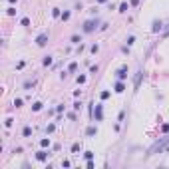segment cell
<instances>
[{"instance_id":"3","label":"cell","mask_w":169,"mask_h":169,"mask_svg":"<svg viewBox=\"0 0 169 169\" xmlns=\"http://www.w3.org/2000/svg\"><path fill=\"white\" fill-rule=\"evenodd\" d=\"M92 117H96V121H101V119H104V108H101V104L96 106V111H93Z\"/></svg>"},{"instance_id":"19","label":"cell","mask_w":169,"mask_h":169,"mask_svg":"<svg viewBox=\"0 0 169 169\" xmlns=\"http://www.w3.org/2000/svg\"><path fill=\"white\" fill-rule=\"evenodd\" d=\"M60 18H62V20H64V22H66V20H70V12H64V14H62Z\"/></svg>"},{"instance_id":"8","label":"cell","mask_w":169,"mask_h":169,"mask_svg":"<svg viewBox=\"0 0 169 169\" xmlns=\"http://www.w3.org/2000/svg\"><path fill=\"white\" fill-rule=\"evenodd\" d=\"M161 26H163L161 20H155V22H153V32H159V30H161Z\"/></svg>"},{"instance_id":"26","label":"cell","mask_w":169,"mask_h":169,"mask_svg":"<svg viewBox=\"0 0 169 169\" xmlns=\"http://www.w3.org/2000/svg\"><path fill=\"white\" fill-rule=\"evenodd\" d=\"M16 14V8H8V16H14Z\"/></svg>"},{"instance_id":"9","label":"cell","mask_w":169,"mask_h":169,"mask_svg":"<svg viewBox=\"0 0 169 169\" xmlns=\"http://www.w3.org/2000/svg\"><path fill=\"white\" fill-rule=\"evenodd\" d=\"M22 135H24V137H30V135H32V127H28V125H26V127H24V131H22Z\"/></svg>"},{"instance_id":"21","label":"cell","mask_w":169,"mask_h":169,"mask_svg":"<svg viewBox=\"0 0 169 169\" xmlns=\"http://www.w3.org/2000/svg\"><path fill=\"white\" fill-rule=\"evenodd\" d=\"M78 84H86V76H78Z\"/></svg>"},{"instance_id":"23","label":"cell","mask_w":169,"mask_h":169,"mask_svg":"<svg viewBox=\"0 0 169 169\" xmlns=\"http://www.w3.org/2000/svg\"><path fill=\"white\" fill-rule=\"evenodd\" d=\"M84 157H86V159H92V157H93V153H92V151H86V153H84Z\"/></svg>"},{"instance_id":"27","label":"cell","mask_w":169,"mask_h":169,"mask_svg":"<svg viewBox=\"0 0 169 169\" xmlns=\"http://www.w3.org/2000/svg\"><path fill=\"white\" fill-rule=\"evenodd\" d=\"M80 108H82V101H76V104H74V109H76V111H78V109H80Z\"/></svg>"},{"instance_id":"20","label":"cell","mask_w":169,"mask_h":169,"mask_svg":"<svg viewBox=\"0 0 169 169\" xmlns=\"http://www.w3.org/2000/svg\"><path fill=\"white\" fill-rule=\"evenodd\" d=\"M72 42H74V44H80V42H82V38H80V36H72Z\"/></svg>"},{"instance_id":"4","label":"cell","mask_w":169,"mask_h":169,"mask_svg":"<svg viewBox=\"0 0 169 169\" xmlns=\"http://www.w3.org/2000/svg\"><path fill=\"white\" fill-rule=\"evenodd\" d=\"M115 74H117V80H125V78H127V66H121Z\"/></svg>"},{"instance_id":"30","label":"cell","mask_w":169,"mask_h":169,"mask_svg":"<svg viewBox=\"0 0 169 169\" xmlns=\"http://www.w3.org/2000/svg\"><path fill=\"white\" fill-rule=\"evenodd\" d=\"M96 2H100V4H104V2H108V0H96Z\"/></svg>"},{"instance_id":"12","label":"cell","mask_w":169,"mask_h":169,"mask_svg":"<svg viewBox=\"0 0 169 169\" xmlns=\"http://www.w3.org/2000/svg\"><path fill=\"white\" fill-rule=\"evenodd\" d=\"M42 64H44V66H52V56H46V58H44V62H42Z\"/></svg>"},{"instance_id":"2","label":"cell","mask_w":169,"mask_h":169,"mask_svg":"<svg viewBox=\"0 0 169 169\" xmlns=\"http://www.w3.org/2000/svg\"><path fill=\"white\" fill-rule=\"evenodd\" d=\"M46 44H48V32H42V34H38V36H36V46L44 48Z\"/></svg>"},{"instance_id":"1","label":"cell","mask_w":169,"mask_h":169,"mask_svg":"<svg viewBox=\"0 0 169 169\" xmlns=\"http://www.w3.org/2000/svg\"><path fill=\"white\" fill-rule=\"evenodd\" d=\"M98 20H96V18H92V20H86L84 22V34H92L93 30H96V28H98Z\"/></svg>"},{"instance_id":"5","label":"cell","mask_w":169,"mask_h":169,"mask_svg":"<svg viewBox=\"0 0 169 169\" xmlns=\"http://www.w3.org/2000/svg\"><path fill=\"white\" fill-rule=\"evenodd\" d=\"M123 90H125V86H123V80L115 82V86H114V92H115V93H123Z\"/></svg>"},{"instance_id":"22","label":"cell","mask_w":169,"mask_h":169,"mask_svg":"<svg viewBox=\"0 0 169 169\" xmlns=\"http://www.w3.org/2000/svg\"><path fill=\"white\" fill-rule=\"evenodd\" d=\"M100 98H101V100H108V98H109V92H101Z\"/></svg>"},{"instance_id":"10","label":"cell","mask_w":169,"mask_h":169,"mask_svg":"<svg viewBox=\"0 0 169 169\" xmlns=\"http://www.w3.org/2000/svg\"><path fill=\"white\" fill-rule=\"evenodd\" d=\"M127 8H129V4H127V2H121V4H119V12H127Z\"/></svg>"},{"instance_id":"18","label":"cell","mask_w":169,"mask_h":169,"mask_svg":"<svg viewBox=\"0 0 169 169\" xmlns=\"http://www.w3.org/2000/svg\"><path fill=\"white\" fill-rule=\"evenodd\" d=\"M40 143H42V147H50V139H42Z\"/></svg>"},{"instance_id":"14","label":"cell","mask_w":169,"mask_h":169,"mask_svg":"<svg viewBox=\"0 0 169 169\" xmlns=\"http://www.w3.org/2000/svg\"><path fill=\"white\" fill-rule=\"evenodd\" d=\"M20 24H22V26H30V18H22Z\"/></svg>"},{"instance_id":"17","label":"cell","mask_w":169,"mask_h":169,"mask_svg":"<svg viewBox=\"0 0 169 169\" xmlns=\"http://www.w3.org/2000/svg\"><path fill=\"white\" fill-rule=\"evenodd\" d=\"M22 104H24V101L20 100V98H18V100H14V106H16V108H22Z\"/></svg>"},{"instance_id":"29","label":"cell","mask_w":169,"mask_h":169,"mask_svg":"<svg viewBox=\"0 0 169 169\" xmlns=\"http://www.w3.org/2000/svg\"><path fill=\"white\" fill-rule=\"evenodd\" d=\"M139 4V0H131V6H137Z\"/></svg>"},{"instance_id":"24","label":"cell","mask_w":169,"mask_h":169,"mask_svg":"<svg viewBox=\"0 0 169 169\" xmlns=\"http://www.w3.org/2000/svg\"><path fill=\"white\" fill-rule=\"evenodd\" d=\"M133 42H135V36H129V38H127V46H131Z\"/></svg>"},{"instance_id":"31","label":"cell","mask_w":169,"mask_h":169,"mask_svg":"<svg viewBox=\"0 0 169 169\" xmlns=\"http://www.w3.org/2000/svg\"><path fill=\"white\" fill-rule=\"evenodd\" d=\"M8 2H12V4H14V2H16V0H8Z\"/></svg>"},{"instance_id":"11","label":"cell","mask_w":169,"mask_h":169,"mask_svg":"<svg viewBox=\"0 0 169 169\" xmlns=\"http://www.w3.org/2000/svg\"><path fill=\"white\" fill-rule=\"evenodd\" d=\"M86 133H88V135H96V133H98V127H88V131H86Z\"/></svg>"},{"instance_id":"28","label":"cell","mask_w":169,"mask_h":169,"mask_svg":"<svg viewBox=\"0 0 169 169\" xmlns=\"http://www.w3.org/2000/svg\"><path fill=\"white\" fill-rule=\"evenodd\" d=\"M78 149H80V143H74V145H72V151H74V153H76Z\"/></svg>"},{"instance_id":"16","label":"cell","mask_w":169,"mask_h":169,"mask_svg":"<svg viewBox=\"0 0 169 169\" xmlns=\"http://www.w3.org/2000/svg\"><path fill=\"white\" fill-rule=\"evenodd\" d=\"M76 68H78V64H76V62H72V64H70V72H76Z\"/></svg>"},{"instance_id":"6","label":"cell","mask_w":169,"mask_h":169,"mask_svg":"<svg viewBox=\"0 0 169 169\" xmlns=\"http://www.w3.org/2000/svg\"><path fill=\"white\" fill-rule=\"evenodd\" d=\"M46 157H48V151H44V149L36 151V159H38V161H46Z\"/></svg>"},{"instance_id":"25","label":"cell","mask_w":169,"mask_h":169,"mask_svg":"<svg viewBox=\"0 0 169 169\" xmlns=\"http://www.w3.org/2000/svg\"><path fill=\"white\" fill-rule=\"evenodd\" d=\"M161 131H163V133H167V131H169V125H167V123H163V125H161Z\"/></svg>"},{"instance_id":"13","label":"cell","mask_w":169,"mask_h":169,"mask_svg":"<svg viewBox=\"0 0 169 169\" xmlns=\"http://www.w3.org/2000/svg\"><path fill=\"white\" fill-rule=\"evenodd\" d=\"M32 109H34V111H40V109H42V104H40V101H36V104L32 106Z\"/></svg>"},{"instance_id":"7","label":"cell","mask_w":169,"mask_h":169,"mask_svg":"<svg viewBox=\"0 0 169 169\" xmlns=\"http://www.w3.org/2000/svg\"><path fill=\"white\" fill-rule=\"evenodd\" d=\"M36 86V80H28L26 84H24V90H30V88H34Z\"/></svg>"},{"instance_id":"15","label":"cell","mask_w":169,"mask_h":169,"mask_svg":"<svg viewBox=\"0 0 169 169\" xmlns=\"http://www.w3.org/2000/svg\"><path fill=\"white\" fill-rule=\"evenodd\" d=\"M52 16H54V18H58V16H62V14H60V8H54V10H52Z\"/></svg>"}]
</instances>
